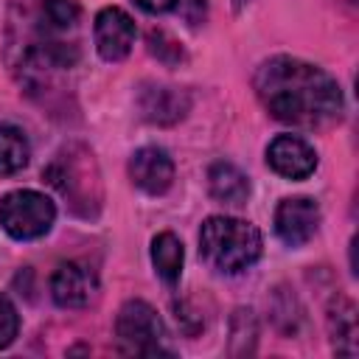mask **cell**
<instances>
[{
    "label": "cell",
    "mask_w": 359,
    "mask_h": 359,
    "mask_svg": "<svg viewBox=\"0 0 359 359\" xmlns=\"http://www.w3.org/2000/svg\"><path fill=\"white\" fill-rule=\"evenodd\" d=\"M143 118L151 123H174L188 109V95L174 87H151L140 95Z\"/></svg>",
    "instance_id": "12"
},
{
    "label": "cell",
    "mask_w": 359,
    "mask_h": 359,
    "mask_svg": "<svg viewBox=\"0 0 359 359\" xmlns=\"http://www.w3.org/2000/svg\"><path fill=\"white\" fill-rule=\"evenodd\" d=\"M320 227V208L309 196H289L280 199L275 208V233L283 244L300 247L306 244Z\"/></svg>",
    "instance_id": "7"
},
{
    "label": "cell",
    "mask_w": 359,
    "mask_h": 359,
    "mask_svg": "<svg viewBox=\"0 0 359 359\" xmlns=\"http://www.w3.org/2000/svg\"><path fill=\"white\" fill-rule=\"evenodd\" d=\"M208 188L210 196L222 205H244L250 196V180L241 168H236L233 163H213L208 171Z\"/></svg>",
    "instance_id": "11"
},
{
    "label": "cell",
    "mask_w": 359,
    "mask_h": 359,
    "mask_svg": "<svg viewBox=\"0 0 359 359\" xmlns=\"http://www.w3.org/2000/svg\"><path fill=\"white\" fill-rule=\"evenodd\" d=\"M31 157L28 137L11 123H0V177L17 174Z\"/></svg>",
    "instance_id": "15"
},
{
    "label": "cell",
    "mask_w": 359,
    "mask_h": 359,
    "mask_svg": "<svg viewBox=\"0 0 359 359\" xmlns=\"http://www.w3.org/2000/svg\"><path fill=\"white\" fill-rule=\"evenodd\" d=\"M45 180L67 199L73 213L95 216L101 208V174L93 151L81 143H70L56 151L50 165L45 168Z\"/></svg>",
    "instance_id": "3"
},
{
    "label": "cell",
    "mask_w": 359,
    "mask_h": 359,
    "mask_svg": "<svg viewBox=\"0 0 359 359\" xmlns=\"http://www.w3.org/2000/svg\"><path fill=\"white\" fill-rule=\"evenodd\" d=\"M81 8L76 6V0H45L42 6V20L48 28L53 31H67L79 22Z\"/></svg>",
    "instance_id": "16"
},
{
    "label": "cell",
    "mask_w": 359,
    "mask_h": 359,
    "mask_svg": "<svg viewBox=\"0 0 359 359\" xmlns=\"http://www.w3.org/2000/svg\"><path fill=\"white\" fill-rule=\"evenodd\" d=\"M255 95L272 118L300 126L320 129L342 115L339 84L317 65L294 56H272L255 70Z\"/></svg>",
    "instance_id": "1"
},
{
    "label": "cell",
    "mask_w": 359,
    "mask_h": 359,
    "mask_svg": "<svg viewBox=\"0 0 359 359\" xmlns=\"http://www.w3.org/2000/svg\"><path fill=\"white\" fill-rule=\"evenodd\" d=\"M328 328H331L334 351L342 356H353L356 353V309L351 300L345 297L334 300L328 311Z\"/></svg>",
    "instance_id": "13"
},
{
    "label": "cell",
    "mask_w": 359,
    "mask_h": 359,
    "mask_svg": "<svg viewBox=\"0 0 359 359\" xmlns=\"http://www.w3.org/2000/svg\"><path fill=\"white\" fill-rule=\"evenodd\" d=\"M182 241L174 236V233H157L154 241H151V264L157 269V275L165 280V283H177L180 280V272H182Z\"/></svg>",
    "instance_id": "14"
},
{
    "label": "cell",
    "mask_w": 359,
    "mask_h": 359,
    "mask_svg": "<svg viewBox=\"0 0 359 359\" xmlns=\"http://www.w3.org/2000/svg\"><path fill=\"white\" fill-rule=\"evenodd\" d=\"M180 0H137V6L149 14H163V11H171Z\"/></svg>",
    "instance_id": "18"
},
{
    "label": "cell",
    "mask_w": 359,
    "mask_h": 359,
    "mask_svg": "<svg viewBox=\"0 0 359 359\" xmlns=\"http://www.w3.org/2000/svg\"><path fill=\"white\" fill-rule=\"evenodd\" d=\"M17 331H20V314H17L14 303L6 294H0V348H8L17 337Z\"/></svg>",
    "instance_id": "17"
},
{
    "label": "cell",
    "mask_w": 359,
    "mask_h": 359,
    "mask_svg": "<svg viewBox=\"0 0 359 359\" xmlns=\"http://www.w3.org/2000/svg\"><path fill=\"white\" fill-rule=\"evenodd\" d=\"M250 3H252V0H233V8H236V11H241V8H244V6H250Z\"/></svg>",
    "instance_id": "19"
},
{
    "label": "cell",
    "mask_w": 359,
    "mask_h": 359,
    "mask_svg": "<svg viewBox=\"0 0 359 359\" xmlns=\"http://www.w3.org/2000/svg\"><path fill=\"white\" fill-rule=\"evenodd\" d=\"M93 36H95V50L104 62H121L129 56L135 36H137V28H135V20L123 8L107 6L95 17Z\"/></svg>",
    "instance_id": "6"
},
{
    "label": "cell",
    "mask_w": 359,
    "mask_h": 359,
    "mask_svg": "<svg viewBox=\"0 0 359 359\" xmlns=\"http://www.w3.org/2000/svg\"><path fill=\"white\" fill-rule=\"evenodd\" d=\"M129 177H132V182L140 191L157 196V194H165L171 188V182H174V163H171V157L163 149L143 146L129 160Z\"/></svg>",
    "instance_id": "10"
},
{
    "label": "cell",
    "mask_w": 359,
    "mask_h": 359,
    "mask_svg": "<svg viewBox=\"0 0 359 359\" xmlns=\"http://www.w3.org/2000/svg\"><path fill=\"white\" fill-rule=\"evenodd\" d=\"M95 292H98L95 272L79 261L59 264L56 272L50 275V297L62 309H84L93 303Z\"/></svg>",
    "instance_id": "8"
},
{
    "label": "cell",
    "mask_w": 359,
    "mask_h": 359,
    "mask_svg": "<svg viewBox=\"0 0 359 359\" xmlns=\"http://www.w3.org/2000/svg\"><path fill=\"white\" fill-rule=\"evenodd\" d=\"M56 205L39 191H11L0 199V224L17 241H31L53 227Z\"/></svg>",
    "instance_id": "4"
},
{
    "label": "cell",
    "mask_w": 359,
    "mask_h": 359,
    "mask_svg": "<svg viewBox=\"0 0 359 359\" xmlns=\"http://www.w3.org/2000/svg\"><path fill=\"white\" fill-rule=\"evenodd\" d=\"M266 163L286 180H306L317 168V151L297 135H278L266 146Z\"/></svg>",
    "instance_id": "9"
},
{
    "label": "cell",
    "mask_w": 359,
    "mask_h": 359,
    "mask_svg": "<svg viewBox=\"0 0 359 359\" xmlns=\"http://www.w3.org/2000/svg\"><path fill=\"white\" fill-rule=\"evenodd\" d=\"M264 250V238L255 224L233 216H210L199 230V255L224 275L250 269Z\"/></svg>",
    "instance_id": "2"
},
{
    "label": "cell",
    "mask_w": 359,
    "mask_h": 359,
    "mask_svg": "<svg viewBox=\"0 0 359 359\" xmlns=\"http://www.w3.org/2000/svg\"><path fill=\"white\" fill-rule=\"evenodd\" d=\"M115 334L126 353L137 356H171L165 348V328L157 311L143 300H129L121 306L115 320Z\"/></svg>",
    "instance_id": "5"
}]
</instances>
